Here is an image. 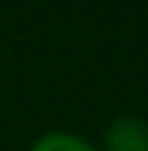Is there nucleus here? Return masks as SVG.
<instances>
[{"instance_id":"f03ea898","label":"nucleus","mask_w":148,"mask_h":151,"mask_svg":"<svg viewBox=\"0 0 148 151\" xmlns=\"http://www.w3.org/2000/svg\"><path fill=\"white\" fill-rule=\"evenodd\" d=\"M28 151H99V145H93L90 139L77 133H68V129H50V133L37 136Z\"/></svg>"},{"instance_id":"f257e3e1","label":"nucleus","mask_w":148,"mask_h":151,"mask_svg":"<svg viewBox=\"0 0 148 151\" xmlns=\"http://www.w3.org/2000/svg\"><path fill=\"white\" fill-rule=\"evenodd\" d=\"M99 151H148V117L117 114L108 120Z\"/></svg>"}]
</instances>
